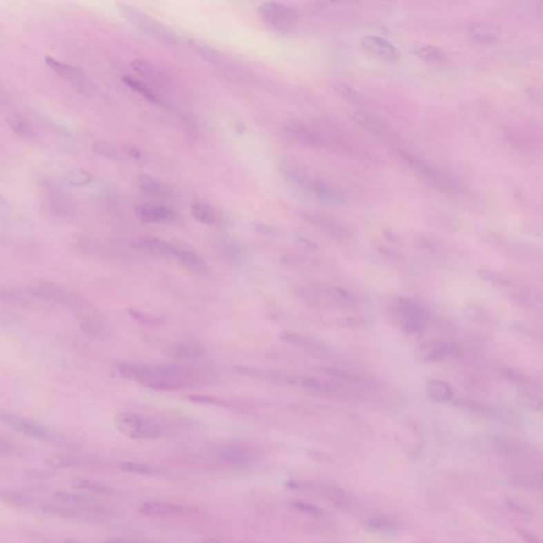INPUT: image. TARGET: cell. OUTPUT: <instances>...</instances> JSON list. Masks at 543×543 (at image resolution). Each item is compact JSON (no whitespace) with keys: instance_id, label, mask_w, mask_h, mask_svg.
<instances>
[{"instance_id":"obj_1","label":"cell","mask_w":543,"mask_h":543,"mask_svg":"<svg viewBox=\"0 0 543 543\" xmlns=\"http://www.w3.org/2000/svg\"><path fill=\"white\" fill-rule=\"evenodd\" d=\"M118 376L157 391H179L195 384V375L181 367L151 366L137 363L117 362L112 366Z\"/></svg>"},{"instance_id":"obj_2","label":"cell","mask_w":543,"mask_h":543,"mask_svg":"<svg viewBox=\"0 0 543 543\" xmlns=\"http://www.w3.org/2000/svg\"><path fill=\"white\" fill-rule=\"evenodd\" d=\"M278 169L290 185L313 199H319L322 202L337 204H342L347 201V195L341 188L305 172L297 166L282 161L278 165Z\"/></svg>"},{"instance_id":"obj_3","label":"cell","mask_w":543,"mask_h":543,"mask_svg":"<svg viewBox=\"0 0 543 543\" xmlns=\"http://www.w3.org/2000/svg\"><path fill=\"white\" fill-rule=\"evenodd\" d=\"M399 154L408 168L434 188L446 193L461 192L462 186L460 181L440 169L435 164L410 152L400 151Z\"/></svg>"},{"instance_id":"obj_4","label":"cell","mask_w":543,"mask_h":543,"mask_svg":"<svg viewBox=\"0 0 543 543\" xmlns=\"http://www.w3.org/2000/svg\"><path fill=\"white\" fill-rule=\"evenodd\" d=\"M0 422L10 426L14 431L19 432V433L33 438V440H39V442H46V444H50V445H55L57 447L68 448L74 445V442L67 436L53 431L34 420L15 415L13 413L0 410Z\"/></svg>"},{"instance_id":"obj_5","label":"cell","mask_w":543,"mask_h":543,"mask_svg":"<svg viewBox=\"0 0 543 543\" xmlns=\"http://www.w3.org/2000/svg\"><path fill=\"white\" fill-rule=\"evenodd\" d=\"M282 130L284 135L298 145L337 152V144L322 126H308L298 120H288L284 122Z\"/></svg>"},{"instance_id":"obj_6","label":"cell","mask_w":543,"mask_h":543,"mask_svg":"<svg viewBox=\"0 0 543 543\" xmlns=\"http://www.w3.org/2000/svg\"><path fill=\"white\" fill-rule=\"evenodd\" d=\"M395 319L406 335H419L428 319L424 306L408 298H396L391 307Z\"/></svg>"},{"instance_id":"obj_7","label":"cell","mask_w":543,"mask_h":543,"mask_svg":"<svg viewBox=\"0 0 543 543\" xmlns=\"http://www.w3.org/2000/svg\"><path fill=\"white\" fill-rule=\"evenodd\" d=\"M115 426L120 433L132 440H156L163 434V428L157 422L135 413H119L116 415Z\"/></svg>"},{"instance_id":"obj_8","label":"cell","mask_w":543,"mask_h":543,"mask_svg":"<svg viewBox=\"0 0 543 543\" xmlns=\"http://www.w3.org/2000/svg\"><path fill=\"white\" fill-rule=\"evenodd\" d=\"M121 10L126 19L134 23L142 32L150 35L156 41H161L164 45H167L168 47L173 49L179 48V41L177 35L164 23L156 21L145 12L139 11L130 6L122 5Z\"/></svg>"},{"instance_id":"obj_9","label":"cell","mask_w":543,"mask_h":543,"mask_svg":"<svg viewBox=\"0 0 543 543\" xmlns=\"http://www.w3.org/2000/svg\"><path fill=\"white\" fill-rule=\"evenodd\" d=\"M258 13L268 25L278 30H291L299 21V14L294 8L277 1L261 3Z\"/></svg>"},{"instance_id":"obj_10","label":"cell","mask_w":543,"mask_h":543,"mask_svg":"<svg viewBox=\"0 0 543 543\" xmlns=\"http://www.w3.org/2000/svg\"><path fill=\"white\" fill-rule=\"evenodd\" d=\"M33 297L41 301L57 304H69L74 302V294L62 284L50 280H35L27 288Z\"/></svg>"},{"instance_id":"obj_11","label":"cell","mask_w":543,"mask_h":543,"mask_svg":"<svg viewBox=\"0 0 543 543\" xmlns=\"http://www.w3.org/2000/svg\"><path fill=\"white\" fill-rule=\"evenodd\" d=\"M298 216L313 226L319 227V230H323L326 234L330 235V236L337 237V238H348L353 235V232L346 224L339 222L337 219L326 216L323 213H317V211L301 210L298 211Z\"/></svg>"},{"instance_id":"obj_12","label":"cell","mask_w":543,"mask_h":543,"mask_svg":"<svg viewBox=\"0 0 543 543\" xmlns=\"http://www.w3.org/2000/svg\"><path fill=\"white\" fill-rule=\"evenodd\" d=\"M351 117L355 124L375 137L385 140L388 139L392 135L388 122L375 112L363 110H355L351 114Z\"/></svg>"},{"instance_id":"obj_13","label":"cell","mask_w":543,"mask_h":543,"mask_svg":"<svg viewBox=\"0 0 543 543\" xmlns=\"http://www.w3.org/2000/svg\"><path fill=\"white\" fill-rule=\"evenodd\" d=\"M130 66L138 76L142 77L149 82L156 85H163V86L171 84V76L169 72L159 65L154 64L150 61L136 59L133 62H131Z\"/></svg>"},{"instance_id":"obj_14","label":"cell","mask_w":543,"mask_h":543,"mask_svg":"<svg viewBox=\"0 0 543 543\" xmlns=\"http://www.w3.org/2000/svg\"><path fill=\"white\" fill-rule=\"evenodd\" d=\"M361 44L366 50L385 62L393 63L399 60V51L394 45L384 37L378 35H366Z\"/></svg>"},{"instance_id":"obj_15","label":"cell","mask_w":543,"mask_h":543,"mask_svg":"<svg viewBox=\"0 0 543 543\" xmlns=\"http://www.w3.org/2000/svg\"><path fill=\"white\" fill-rule=\"evenodd\" d=\"M132 246L136 250H141V252L150 253V254L156 255V256L175 258V244L166 242L157 237L142 235L132 242Z\"/></svg>"},{"instance_id":"obj_16","label":"cell","mask_w":543,"mask_h":543,"mask_svg":"<svg viewBox=\"0 0 543 543\" xmlns=\"http://www.w3.org/2000/svg\"><path fill=\"white\" fill-rule=\"evenodd\" d=\"M140 220L146 223H164L172 221L175 218V210L166 205L146 204L139 205L136 209Z\"/></svg>"},{"instance_id":"obj_17","label":"cell","mask_w":543,"mask_h":543,"mask_svg":"<svg viewBox=\"0 0 543 543\" xmlns=\"http://www.w3.org/2000/svg\"><path fill=\"white\" fill-rule=\"evenodd\" d=\"M80 329L83 333L96 341L106 342L114 337L112 326L104 319L96 317H83Z\"/></svg>"},{"instance_id":"obj_18","label":"cell","mask_w":543,"mask_h":543,"mask_svg":"<svg viewBox=\"0 0 543 543\" xmlns=\"http://www.w3.org/2000/svg\"><path fill=\"white\" fill-rule=\"evenodd\" d=\"M138 511L142 515L151 517H172L181 516L185 509L175 503L164 502V501H146L138 505Z\"/></svg>"},{"instance_id":"obj_19","label":"cell","mask_w":543,"mask_h":543,"mask_svg":"<svg viewBox=\"0 0 543 543\" xmlns=\"http://www.w3.org/2000/svg\"><path fill=\"white\" fill-rule=\"evenodd\" d=\"M166 353L175 360L191 361L203 358L206 355V351L195 343L177 342L167 347Z\"/></svg>"},{"instance_id":"obj_20","label":"cell","mask_w":543,"mask_h":543,"mask_svg":"<svg viewBox=\"0 0 543 543\" xmlns=\"http://www.w3.org/2000/svg\"><path fill=\"white\" fill-rule=\"evenodd\" d=\"M52 499L55 502L67 506L77 507V509H92L99 506L98 501L94 497L85 495L84 493H76V491H55L52 493Z\"/></svg>"},{"instance_id":"obj_21","label":"cell","mask_w":543,"mask_h":543,"mask_svg":"<svg viewBox=\"0 0 543 543\" xmlns=\"http://www.w3.org/2000/svg\"><path fill=\"white\" fill-rule=\"evenodd\" d=\"M218 455L225 463L238 467L250 465L254 460L253 454L248 450L235 445L223 446L218 450Z\"/></svg>"},{"instance_id":"obj_22","label":"cell","mask_w":543,"mask_h":543,"mask_svg":"<svg viewBox=\"0 0 543 543\" xmlns=\"http://www.w3.org/2000/svg\"><path fill=\"white\" fill-rule=\"evenodd\" d=\"M470 39L480 45H493L501 37V31L495 26L477 23L468 29Z\"/></svg>"},{"instance_id":"obj_23","label":"cell","mask_w":543,"mask_h":543,"mask_svg":"<svg viewBox=\"0 0 543 543\" xmlns=\"http://www.w3.org/2000/svg\"><path fill=\"white\" fill-rule=\"evenodd\" d=\"M314 17L322 19H342L353 13V8L345 3H319L312 5L310 9Z\"/></svg>"},{"instance_id":"obj_24","label":"cell","mask_w":543,"mask_h":543,"mask_svg":"<svg viewBox=\"0 0 543 543\" xmlns=\"http://www.w3.org/2000/svg\"><path fill=\"white\" fill-rule=\"evenodd\" d=\"M189 46L192 49L193 52L197 53L199 58H202L203 60L206 61L209 64L219 67H225L228 65V60H227L226 57L222 52L213 48L209 45L205 44V43H202V41L190 39L189 41Z\"/></svg>"},{"instance_id":"obj_25","label":"cell","mask_w":543,"mask_h":543,"mask_svg":"<svg viewBox=\"0 0 543 543\" xmlns=\"http://www.w3.org/2000/svg\"><path fill=\"white\" fill-rule=\"evenodd\" d=\"M175 258L179 264L195 273H205L208 270V266L202 257L188 248L175 246Z\"/></svg>"},{"instance_id":"obj_26","label":"cell","mask_w":543,"mask_h":543,"mask_svg":"<svg viewBox=\"0 0 543 543\" xmlns=\"http://www.w3.org/2000/svg\"><path fill=\"white\" fill-rule=\"evenodd\" d=\"M413 50L418 59L428 64L436 65V66H446L449 64V58L437 47L420 43L416 44Z\"/></svg>"},{"instance_id":"obj_27","label":"cell","mask_w":543,"mask_h":543,"mask_svg":"<svg viewBox=\"0 0 543 543\" xmlns=\"http://www.w3.org/2000/svg\"><path fill=\"white\" fill-rule=\"evenodd\" d=\"M136 183L138 187L148 195L161 197H170L172 195V190L168 186L146 173L138 175L136 177Z\"/></svg>"},{"instance_id":"obj_28","label":"cell","mask_w":543,"mask_h":543,"mask_svg":"<svg viewBox=\"0 0 543 543\" xmlns=\"http://www.w3.org/2000/svg\"><path fill=\"white\" fill-rule=\"evenodd\" d=\"M92 464H94L92 460L74 455L53 456L46 462L47 467L57 470L76 469V468L88 467Z\"/></svg>"},{"instance_id":"obj_29","label":"cell","mask_w":543,"mask_h":543,"mask_svg":"<svg viewBox=\"0 0 543 543\" xmlns=\"http://www.w3.org/2000/svg\"><path fill=\"white\" fill-rule=\"evenodd\" d=\"M190 211L193 218L202 224L217 225L220 222L216 209L204 201H195L191 203Z\"/></svg>"},{"instance_id":"obj_30","label":"cell","mask_w":543,"mask_h":543,"mask_svg":"<svg viewBox=\"0 0 543 543\" xmlns=\"http://www.w3.org/2000/svg\"><path fill=\"white\" fill-rule=\"evenodd\" d=\"M455 346L449 343H440V344H428L422 347L419 351L420 358L428 362H437L444 360L449 355L455 353Z\"/></svg>"},{"instance_id":"obj_31","label":"cell","mask_w":543,"mask_h":543,"mask_svg":"<svg viewBox=\"0 0 543 543\" xmlns=\"http://www.w3.org/2000/svg\"><path fill=\"white\" fill-rule=\"evenodd\" d=\"M0 500L8 506L15 509H29L34 504L30 495L11 489H0Z\"/></svg>"},{"instance_id":"obj_32","label":"cell","mask_w":543,"mask_h":543,"mask_svg":"<svg viewBox=\"0 0 543 543\" xmlns=\"http://www.w3.org/2000/svg\"><path fill=\"white\" fill-rule=\"evenodd\" d=\"M122 81L128 85V88L133 90L134 92H137V94H139L140 96L144 97L148 101L155 104V106H164V102L161 97L156 94L151 88H149L144 81L138 80V79L134 78V77L132 76H128V75L122 76Z\"/></svg>"},{"instance_id":"obj_33","label":"cell","mask_w":543,"mask_h":543,"mask_svg":"<svg viewBox=\"0 0 543 543\" xmlns=\"http://www.w3.org/2000/svg\"><path fill=\"white\" fill-rule=\"evenodd\" d=\"M287 379L290 384L295 385L298 388H305V390L321 393L331 392L333 391V386L329 383L319 380V379L313 378V377L294 376Z\"/></svg>"},{"instance_id":"obj_34","label":"cell","mask_w":543,"mask_h":543,"mask_svg":"<svg viewBox=\"0 0 543 543\" xmlns=\"http://www.w3.org/2000/svg\"><path fill=\"white\" fill-rule=\"evenodd\" d=\"M426 394L434 402L446 404L453 397V390L450 385L442 380H431L426 385Z\"/></svg>"},{"instance_id":"obj_35","label":"cell","mask_w":543,"mask_h":543,"mask_svg":"<svg viewBox=\"0 0 543 543\" xmlns=\"http://www.w3.org/2000/svg\"><path fill=\"white\" fill-rule=\"evenodd\" d=\"M118 467L124 473L147 475V477H161L166 473L165 470L161 468L147 465V464L135 463V462H121Z\"/></svg>"},{"instance_id":"obj_36","label":"cell","mask_w":543,"mask_h":543,"mask_svg":"<svg viewBox=\"0 0 543 543\" xmlns=\"http://www.w3.org/2000/svg\"><path fill=\"white\" fill-rule=\"evenodd\" d=\"M75 488L81 491H88V493H99V495H115V489L110 485L101 483V482L92 481L88 479H76L71 482Z\"/></svg>"},{"instance_id":"obj_37","label":"cell","mask_w":543,"mask_h":543,"mask_svg":"<svg viewBox=\"0 0 543 543\" xmlns=\"http://www.w3.org/2000/svg\"><path fill=\"white\" fill-rule=\"evenodd\" d=\"M279 337L282 341L289 344L298 345V346L306 347V348L322 349L324 345L317 339L306 335H298V333H291V331H282Z\"/></svg>"},{"instance_id":"obj_38","label":"cell","mask_w":543,"mask_h":543,"mask_svg":"<svg viewBox=\"0 0 543 543\" xmlns=\"http://www.w3.org/2000/svg\"><path fill=\"white\" fill-rule=\"evenodd\" d=\"M7 122L12 131L23 138H32L34 135L32 126L25 118L19 114H11L8 116Z\"/></svg>"},{"instance_id":"obj_39","label":"cell","mask_w":543,"mask_h":543,"mask_svg":"<svg viewBox=\"0 0 543 543\" xmlns=\"http://www.w3.org/2000/svg\"><path fill=\"white\" fill-rule=\"evenodd\" d=\"M333 90L342 98L347 101L353 102L357 104H366V98L363 96L362 92L353 88L351 85L344 82H337L333 84Z\"/></svg>"},{"instance_id":"obj_40","label":"cell","mask_w":543,"mask_h":543,"mask_svg":"<svg viewBox=\"0 0 543 543\" xmlns=\"http://www.w3.org/2000/svg\"><path fill=\"white\" fill-rule=\"evenodd\" d=\"M45 63L47 66L55 71V74L59 76L65 77V78L74 79L77 80L79 77H81L80 71L76 67L71 66V65L66 64V63L61 62L57 59L51 58V57H46L45 58Z\"/></svg>"},{"instance_id":"obj_41","label":"cell","mask_w":543,"mask_h":543,"mask_svg":"<svg viewBox=\"0 0 543 543\" xmlns=\"http://www.w3.org/2000/svg\"><path fill=\"white\" fill-rule=\"evenodd\" d=\"M325 294L333 301L337 302V303L353 304L357 301V298L353 293L346 291V290L341 289V288H328Z\"/></svg>"},{"instance_id":"obj_42","label":"cell","mask_w":543,"mask_h":543,"mask_svg":"<svg viewBox=\"0 0 543 543\" xmlns=\"http://www.w3.org/2000/svg\"><path fill=\"white\" fill-rule=\"evenodd\" d=\"M92 175H90L86 170H75L67 177V181L70 185L77 186V187H82V186L88 185L92 181Z\"/></svg>"},{"instance_id":"obj_43","label":"cell","mask_w":543,"mask_h":543,"mask_svg":"<svg viewBox=\"0 0 543 543\" xmlns=\"http://www.w3.org/2000/svg\"><path fill=\"white\" fill-rule=\"evenodd\" d=\"M92 149L98 155L103 156L106 159H114L118 156L117 150L112 144L104 140H99L92 145Z\"/></svg>"},{"instance_id":"obj_44","label":"cell","mask_w":543,"mask_h":543,"mask_svg":"<svg viewBox=\"0 0 543 543\" xmlns=\"http://www.w3.org/2000/svg\"><path fill=\"white\" fill-rule=\"evenodd\" d=\"M128 314L132 319L139 322V323L146 324V325H156V324L163 323V319H159V317L149 315V314L138 311V310L128 309Z\"/></svg>"},{"instance_id":"obj_45","label":"cell","mask_w":543,"mask_h":543,"mask_svg":"<svg viewBox=\"0 0 543 543\" xmlns=\"http://www.w3.org/2000/svg\"><path fill=\"white\" fill-rule=\"evenodd\" d=\"M479 276L482 279L491 282V284H497V286H507V284H509V279H507L506 277L500 275V274L495 273V272H493V270H480Z\"/></svg>"},{"instance_id":"obj_46","label":"cell","mask_w":543,"mask_h":543,"mask_svg":"<svg viewBox=\"0 0 543 543\" xmlns=\"http://www.w3.org/2000/svg\"><path fill=\"white\" fill-rule=\"evenodd\" d=\"M493 447L500 453L517 454L520 451L518 446L511 444L509 440H502V438H495V440H493Z\"/></svg>"},{"instance_id":"obj_47","label":"cell","mask_w":543,"mask_h":543,"mask_svg":"<svg viewBox=\"0 0 543 543\" xmlns=\"http://www.w3.org/2000/svg\"><path fill=\"white\" fill-rule=\"evenodd\" d=\"M369 527L375 529V530L385 531V532H393L397 529L394 523L386 520V519H373L369 522Z\"/></svg>"},{"instance_id":"obj_48","label":"cell","mask_w":543,"mask_h":543,"mask_svg":"<svg viewBox=\"0 0 543 543\" xmlns=\"http://www.w3.org/2000/svg\"><path fill=\"white\" fill-rule=\"evenodd\" d=\"M17 446L11 440L0 437V457H8L17 453Z\"/></svg>"},{"instance_id":"obj_49","label":"cell","mask_w":543,"mask_h":543,"mask_svg":"<svg viewBox=\"0 0 543 543\" xmlns=\"http://www.w3.org/2000/svg\"><path fill=\"white\" fill-rule=\"evenodd\" d=\"M293 506L295 507L296 509H298V511H303V513H308V515H311V516H321L322 513L319 509L314 506V505L309 504V503L297 501V502L294 503Z\"/></svg>"},{"instance_id":"obj_50","label":"cell","mask_w":543,"mask_h":543,"mask_svg":"<svg viewBox=\"0 0 543 543\" xmlns=\"http://www.w3.org/2000/svg\"><path fill=\"white\" fill-rule=\"evenodd\" d=\"M190 400L195 402H201V404H221L220 399L215 398V397L195 396L190 397Z\"/></svg>"},{"instance_id":"obj_51","label":"cell","mask_w":543,"mask_h":543,"mask_svg":"<svg viewBox=\"0 0 543 543\" xmlns=\"http://www.w3.org/2000/svg\"><path fill=\"white\" fill-rule=\"evenodd\" d=\"M126 153L128 154V155L132 156V157H134V159H138V157H140V155H141V153H140L139 150H138L137 148L134 147V146H131V145L126 146Z\"/></svg>"},{"instance_id":"obj_52","label":"cell","mask_w":543,"mask_h":543,"mask_svg":"<svg viewBox=\"0 0 543 543\" xmlns=\"http://www.w3.org/2000/svg\"><path fill=\"white\" fill-rule=\"evenodd\" d=\"M106 543H134L132 541L124 540V539H110Z\"/></svg>"},{"instance_id":"obj_53","label":"cell","mask_w":543,"mask_h":543,"mask_svg":"<svg viewBox=\"0 0 543 543\" xmlns=\"http://www.w3.org/2000/svg\"><path fill=\"white\" fill-rule=\"evenodd\" d=\"M202 543H223V542H222V541L219 540V539L207 538V539H205L204 541H202Z\"/></svg>"},{"instance_id":"obj_54","label":"cell","mask_w":543,"mask_h":543,"mask_svg":"<svg viewBox=\"0 0 543 543\" xmlns=\"http://www.w3.org/2000/svg\"><path fill=\"white\" fill-rule=\"evenodd\" d=\"M63 543H81L76 540H65Z\"/></svg>"}]
</instances>
